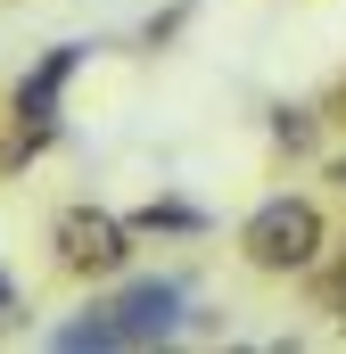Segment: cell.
Segmentation results:
<instances>
[{
	"mask_svg": "<svg viewBox=\"0 0 346 354\" xmlns=\"http://www.w3.org/2000/svg\"><path fill=\"white\" fill-rule=\"evenodd\" d=\"M50 140H58V124H33V115H17V124H8V140H0V165L17 174V165H33Z\"/></svg>",
	"mask_w": 346,
	"mask_h": 354,
	"instance_id": "obj_6",
	"label": "cell"
},
{
	"mask_svg": "<svg viewBox=\"0 0 346 354\" xmlns=\"http://www.w3.org/2000/svg\"><path fill=\"white\" fill-rule=\"evenodd\" d=\"M181 338V280H124L116 297H91L83 322L50 330L58 354H116V346H165Z\"/></svg>",
	"mask_w": 346,
	"mask_h": 354,
	"instance_id": "obj_1",
	"label": "cell"
},
{
	"mask_svg": "<svg viewBox=\"0 0 346 354\" xmlns=\"http://www.w3.org/2000/svg\"><path fill=\"white\" fill-rule=\"evenodd\" d=\"M132 231H140V239H149V231H206V214L181 206V198H149V206H132Z\"/></svg>",
	"mask_w": 346,
	"mask_h": 354,
	"instance_id": "obj_5",
	"label": "cell"
},
{
	"mask_svg": "<svg viewBox=\"0 0 346 354\" xmlns=\"http://www.w3.org/2000/svg\"><path fill=\"white\" fill-rule=\"evenodd\" d=\"M272 140L280 149H313V115L305 107H272Z\"/></svg>",
	"mask_w": 346,
	"mask_h": 354,
	"instance_id": "obj_7",
	"label": "cell"
},
{
	"mask_svg": "<svg viewBox=\"0 0 346 354\" xmlns=\"http://www.w3.org/2000/svg\"><path fill=\"white\" fill-rule=\"evenodd\" d=\"M338 330H346V288H338Z\"/></svg>",
	"mask_w": 346,
	"mask_h": 354,
	"instance_id": "obj_9",
	"label": "cell"
},
{
	"mask_svg": "<svg viewBox=\"0 0 346 354\" xmlns=\"http://www.w3.org/2000/svg\"><path fill=\"white\" fill-rule=\"evenodd\" d=\"M83 75V41H58V50H42L25 75H17V115H33V124H58V99L66 83Z\"/></svg>",
	"mask_w": 346,
	"mask_h": 354,
	"instance_id": "obj_4",
	"label": "cell"
},
{
	"mask_svg": "<svg viewBox=\"0 0 346 354\" xmlns=\"http://www.w3.org/2000/svg\"><path fill=\"white\" fill-rule=\"evenodd\" d=\"M322 248H330L322 206H313V198H289V189L264 198V206H248V223H239V264H248V272H272V280L313 272Z\"/></svg>",
	"mask_w": 346,
	"mask_h": 354,
	"instance_id": "obj_2",
	"label": "cell"
},
{
	"mask_svg": "<svg viewBox=\"0 0 346 354\" xmlns=\"http://www.w3.org/2000/svg\"><path fill=\"white\" fill-rule=\"evenodd\" d=\"M50 248H58V272H75V280H124V272H132V248H140V231H132V214L66 206V214L50 223Z\"/></svg>",
	"mask_w": 346,
	"mask_h": 354,
	"instance_id": "obj_3",
	"label": "cell"
},
{
	"mask_svg": "<svg viewBox=\"0 0 346 354\" xmlns=\"http://www.w3.org/2000/svg\"><path fill=\"white\" fill-rule=\"evenodd\" d=\"M8 305H17V280H8V272H0V313H8Z\"/></svg>",
	"mask_w": 346,
	"mask_h": 354,
	"instance_id": "obj_8",
	"label": "cell"
}]
</instances>
